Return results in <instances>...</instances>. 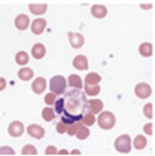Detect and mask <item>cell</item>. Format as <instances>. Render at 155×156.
I'll use <instances>...</instances> for the list:
<instances>
[{
    "label": "cell",
    "mask_w": 155,
    "mask_h": 156,
    "mask_svg": "<svg viewBox=\"0 0 155 156\" xmlns=\"http://www.w3.org/2000/svg\"><path fill=\"white\" fill-rule=\"evenodd\" d=\"M101 81V77L96 73H90L85 76V82L89 85H97Z\"/></svg>",
    "instance_id": "21"
},
{
    "label": "cell",
    "mask_w": 155,
    "mask_h": 156,
    "mask_svg": "<svg viewBox=\"0 0 155 156\" xmlns=\"http://www.w3.org/2000/svg\"><path fill=\"white\" fill-rule=\"evenodd\" d=\"M59 154H60V155H67L68 154V152L66 151V150H65V149H63V150H61V151L59 152Z\"/></svg>",
    "instance_id": "37"
},
{
    "label": "cell",
    "mask_w": 155,
    "mask_h": 156,
    "mask_svg": "<svg viewBox=\"0 0 155 156\" xmlns=\"http://www.w3.org/2000/svg\"><path fill=\"white\" fill-rule=\"evenodd\" d=\"M85 91L89 96H96L97 95L100 91V86L97 85H89V84H85Z\"/></svg>",
    "instance_id": "23"
},
{
    "label": "cell",
    "mask_w": 155,
    "mask_h": 156,
    "mask_svg": "<svg viewBox=\"0 0 155 156\" xmlns=\"http://www.w3.org/2000/svg\"><path fill=\"white\" fill-rule=\"evenodd\" d=\"M16 62L18 64V65H26L28 62H29V55H27V53L23 52V51H21L18 52L16 55Z\"/></svg>",
    "instance_id": "25"
},
{
    "label": "cell",
    "mask_w": 155,
    "mask_h": 156,
    "mask_svg": "<svg viewBox=\"0 0 155 156\" xmlns=\"http://www.w3.org/2000/svg\"><path fill=\"white\" fill-rule=\"evenodd\" d=\"M140 7L144 8L146 10L149 9V8H152V5H140Z\"/></svg>",
    "instance_id": "38"
},
{
    "label": "cell",
    "mask_w": 155,
    "mask_h": 156,
    "mask_svg": "<svg viewBox=\"0 0 155 156\" xmlns=\"http://www.w3.org/2000/svg\"><path fill=\"white\" fill-rule=\"evenodd\" d=\"M6 86V81L5 79L0 78V91H3Z\"/></svg>",
    "instance_id": "36"
},
{
    "label": "cell",
    "mask_w": 155,
    "mask_h": 156,
    "mask_svg": "<svg viewBox=\"0 0 155 156\" xmlns=\"http://www.w3.org/2000/svg\"><path fill=\"white\" fill-rule=\"evenodd\" d=\"M68 37H69V41H70L71 46L73 48H80L84 42H85V38L84 36L79 34V33H72V32H69L68 33Z\"/></svg>",
    "instance_id": "6"
},
{
    "label": "cell",
    "mask_w": 155,
    "mask_h": 156,
    "mask_svg": "<svg viewBox=\"0 0 155 156\" xmlns=\"http://www.w3.org/2000/svg\"><path fill=\"white\" fill-rule=\"evenodd\" d=\"M97 122L101 129L108 130L115 126V117L110 111H104L98 116Z\"/></svg>",
    "instance_id": "2"
},
{
    "label": "cell",
    "mask_w": 155,
    "mask_h": 156,
    "mask_svg": "<svg viewBox=\"0 0 155 156\" xmlns=\"http://www.w3.org/2000/svg\"><path fill=\"white\" fill-rule=\"evenodd\" d=\"M81 122H82V123H84L85 125L91 126L95 123L96 118L95 116H94V115H93V113L88 112V113H86L85 116H84V117L82 118Z\"/></svg>",
    "instance_id": "26"
},
{
    "label": "cell",
    "mask_w": 155,
    "mask_h": 156,
    "mask_svg": "<svg viewBox=\"0 0 155 156\" xmlns=\"http://www.w3.org/2000/svg\"><path fill=\"white\" fill-rule=\"evenodd\" d=\"M46 86H47V82H46L45 79L41 78V77H38L36 78L34 82L32 83L31 87L33 91L36 93V94H41L43 91H45Z\"/></svg>",
    "instance_id": "10"
},
{
    "label": "cell",
    "mask_w": 155,
    "mask_h": 156,
    "mask_svg": "<svg viewBox=\"0 0 155 156\" xmlns=\"http://www.w3.org/2000/svg\"><path fill=\"white\" fill-rule=\"evenodd\" d=\"M37 154V151L35 147L30 144L25 145L22 149V154L23 155H35Z\"/></svg>",
    "instance_id": "27"
},
{
    "label": "cell",
    "mask_w": 155,
    "mask_h": 156,
    "mask_svg": "<svg viewBox=\"0 0 155 156\" xmlns=\"http://www.w3.org/2000/svg\"><path fill=\"white\" fill-rule=\"evenodd\" d=\"M15 152L10 147H0V155H14Z\"/></svg>",
    "instance_id": "32"
},
{
    "label": "cell",
    "mask_w": 155,
    "mask_h": 156,
    "mask_svg": "<svg viewBox=\"0 0 155 156\" xmlns=\"http://www.w3.org/2000/svg\"><path fill=\"white\" fill-rule=\"evenodd\" d=\"M66 81L63 76L56 75L50 80V91L55 95H60L65 92Z\"/></svg>",
    "instance_id": "3"
},
{
    "label": "cell",
    "mask_w": 155,
    "mask_h": 156,
    "mask_svg": "<svg viewBox=\"0 0 155 156\" xmlns=\"http://www.w3.org/2000/svg\"><path fill=\"white\" fill-rule=\"evenodd\" d=\"M27 132L31 137H34L37 140L41 139L45 135V130L43 128L37 124H31L27 128Z\"/></svg>",
    "instance_id": "8"
},
{
    "label": "cell",
    "mask_w": 155,
    "mask_h": 156,
    "mask_svg": "<svg viewBox=\"0 0 155 156\" xmlns=\"http://www.w3.org/2000/svg\"><path fill=\"white\" fill-rule=\"evenodd\" d=\"M63 98L64 106L61 113V122L67 125L80 122L90 111L86 97L79 89L67 91Z\"/></svg>",
    "instance_id": "1"
},
{
    "label": "cell",
    "mask_w": 155,
    "mask_h": 156,
    "mask_svg": "<svg viewBox=\"0 0 155 156\" xmlns=\"http://www.w3.org/2000/svg\"><path fill=\"white\" fill-rule=\"evenodd\" d=\"M72 154L73 155V154H80L79 151H78V150H74V151L72 152Z\"/></svg>",
    "instance_id": "39"
},
{
    "label": "cell",
    "mask_w": 155,
    "mask_h": 156,
    "mask_svg": "<svg viewBox=\"0 0 155 156\" xmlns=\"http://www.w3.org/2000/svg\"><path fill=\"white\" fill-rule=\"evenodd\" d=\"M55 105L56 113H58L59 115H61L62 111H63V106H64V98H62L55 102Z\"/></svg>",
    "instance_id": "30"
},
{
    "label": "cell",
    "mask_w": 155,
    "mask_h": 156,
    "mask_svg": "<svg viewBox=\"0 0 155 156\" xmlns=\"http://www.w3.org/2000/svg\"><path fill=\"white\" fill-rule=\"evenodd\" d=\"M24 128L23 123L19 121H14L10 123L8 127V132L10 136L13 137H18L23 135Z\"/></svg>",
    "instance_id": "7"
},
{
    "label": "cell",
    "mask_w": 155,
    "mask_h": 156,
    "mask_svg": "<svg viewBox=\"0 0 155 156\" xmlns=\"http://www.w3.org/2000/svg\"><path fill=\"white\" fill-rule=\"evenodd\" d=\"M153 123H146L144 126V132L148 136H152L153 135Z\"/></svg>",
    "instance_id": "35"
},
{
    "label": "cell",
    "mask_w": 155,
    "mask_h": 156,
    "mask_svg": "<svg viewBox=\"0 0 155 156\" xmlns=\"http://www.w3.org/2000/svg\"><path fill=\"white\" fill-rule=\"evenodd\" d=\"M143 111H144L145 116H146L148 119H152V118H153V105H152L151 103H148V104H146V105L144 106Z\"/></svg>",
    "instance_id": "28"
},
{
    "label": "cell",
    "mask_w": 155,
    "mask_h": 156,
    "mask_svg": "<svg viewBox=\"0 0 155 156\" xmlns=\"http://www.w3.org/2000/svg\"><path fill=\"white\" fill-rule=\"evenodd\" d=\"M55 100H56V95L54 94L53 92H50V93H48L47 95L44 97V101L47 105H53L55 104Z\"/></svg>",
    "instance_id": "31"
},
{
    "label": "cell",
    "mask_w": 155,
    "mask_h": 156,
    "mask_svg": "<svg viewBox=\"0 0 155 156\" xmlns=\"http://www.w3.org/2000/svg\"><path fill=\"white\" fill-rule=\"evenodd\" d=\"M67 127H68L67 124H65V123L62 122H58L57 125H56V130H57V132H58L59 134H64L65 132H66Z\"/></svg>",
    "instance_id": "33"
},
{
    "label": "cell",
    "mask_w": 155,
    "mask_h": 156,
    "mask_svg": "<svg viewBox=\"0 0 155 156\" xmlns=\"http://www.w3.org/2000/svg\"><path fill=\"white\" fill-rule=\"evenodd\" d=\"M88 104H89V110L91 113L94 114L99 113L104 108L103 102L100 99H90L88 101Z\"/></svg>",
    "instance_id": "15"
},
{
    "label": "cell",
    "mask_w": 155,
    "mask_h": 156,
    "mask_svg": "<svg viewBox=\"0 0 155 156\" xmlns=\"http://www.w3.org/2000/svg\"><path fill=\"white\" fill-rule=\"evenodd\" d=\"M91 14L96 18H104L105 16L107 15V9L104 5H95L91 7Z\"/></svg>",
    "instance_id": "14"
},
{
    "label": "cell",
    "mask_w": 155,
    "mask_h": 156,
    "mask_svg": "<svg viewBox=\"0 0 155 156\" xmlns=\"http://www.w3.org/2000/svg\"><path fill=\"white\" fill-rule=\"evenodd\" d=\"M31 54L33 57L36 60H40L41 58H43L46 54V48L41 43H36L33 46Z\"/></svg>",
    "instance_id": "13"
},
{
    "label": "cell",
    "mask_w": 155,
    "mask_h": 156,
    "mask_svg": "<svg viewBox=\"0 0 155 156\" xmlns=\"http://www.w3.org/2000/svg\"><path fill=\"white\" fill-rule=\"evenodd\" d=\"M45 154L47 155H55L57 154V149L55 146H48L46 149Z\"/></svg>",
    "instance_id": "34"
},
{
    "label": "cell",
    "mask_w": 155,
    "mask_h": 156,
    "mask_svg": "<svg viewBox=\"0 0 155 156\" xmlns=\"http://www.w3.org/2000/svg\"><path fill=\"white\" fill-rule=\"evenodd\" d=\"M90 136V130L88 128H86L79 122V124L78 127V130L76 132V136L79 140H85Z\"/></svg>",
    "instance_id": "17"
},
{
    "label": "cell",
    "mask_w": 155,
    "mask_h": 156,
    "mask_svg": "<svg viewBox=\"0 0 155 156\" xmlns=\"http://www.w3.org/2000/svg\"><path fill=\"white\" fill-rule=\"evenodd\" d=\"M139 52L144 57H150L153 55V45L149 42H144L140 44Z\"/></svg>",
    "instance_id": "18"
},
{
    "label": "cell",
    "mask_w": 155,
    "mask_h": 156,
    "mask_svg": "<svg viewBox=\"0 0 155 156\" xmlns=\"http://www.w3.org/2000/svg\"><path fill=\"white\" fill-rule=\"evenodd\" d=\"M30 24V18L25 14L18 15L15 19L16 28L19 30H25Z\"/></svg>",
    "instance_id": "9"
},
{
    "label": "cell",
    "mask_w": 155,
    "mask_h": 156,
    "mask_svg": "<svg viewBox=\"0 0 155 156\" xmlns=\"http://www.w3.org/2000/svg\"><path fill=\"white\" fill-rule=\"evenodd\" d=\"M146 143H147V141H146V137L141 136V135H139V136H136L135 138V140H134V146L138 150L143 149L146 146Z\"/></svg>",
    "instance_id": "22"
},
{
    "label": "cell",
    "mask_w": 155,
    "mask_h": 156,
    "mask_svg": "<svg viewBox=\"0 0 155 156\" xmlns=\"http://www.w3.org/2000/svg\"><path fill=\"white\" fill-rule=\"evenodd\" d=\"M68 83H69V86L74 87L77 89H81L83 86L80 77L76 74H72L68 77Z\"/></svg>",
    "instance_id": "20"
},
{
    "label": "cell",
    "mask_w": 155,
    "mask_h": 156,
    "mask_svg": "<svg viewBox=\"0 0 155 156\" xmlns=\"http://www.w3.org/2000/svg\"><path fill=\"white\" fill-rule=\"evenodd\" d=\"M72 65L76 69L79 71H84L88 69V61L86 57L84 55H78L74 58L72 61Z\"/></svg>",
    "instance_id": "12"
},
{
    "label": "cell",
    "mask_w": 155,
    "mask_h": 156,
    "mask_svg": "<svg viewBox=\"0 0 155 156\" xmlns=\"http://www.w3.org/2000/svg\"><path fill=\"white\" fill-rule=\"evenodd\" d=\"M41 116L43 117V119L47 122H50L52 120H54L55 118V111L52 109V108H49V107H45L43 110H42V112H41Z\"/></svg>",
    "instance_id": "24"
},
{
    "label": "cell",
    "mask_w": 155,
    "mask_h": 156,
    "mask_svg": "<svg viewBox=\"0 0 155 156\" xmlns=\"http://www.w3.org/2000/svg\"><path fill=\"white\" fill-rule=\"evenodd\" d=\"M30 12L34 15H43L47 10L48 5L46 4H40V5H36V4H30L29 5Z\"/></svg>",
    "instance_id": "16"
},
{
    "label": "cell",
    "mask_w": 155,
    "mask_h": 156,
    "mask_svg": "<svg viewBox=\"0 0 155 156\" xmlns=\"http://www.w3.org/2000/svg\"><path fill=\"white\" fill-rule=\"evenodd\" d=\"M47 23L43 18H37L33 21L31 24V31L35 35H41L45 29Z\"/></svg>",
    "instance_id": "11"
},
{
    "label": "cell",
    "mask_w": 155,
    "mask_h": 156,
    "mask_svg": "<svg viewBox=\"0 0 155 156\" xmlns=\"http://www.w3.org/2000/svg\"><path fill=\"white\" fill-rule=\"evenodd\" d=\"M115 149L120 153L128 154L131 150V138L129 135L120 136L115 141Z\"/></svg>",
    "instance_id": "4"
},
{
    "label": "cell",
    "mask_w": 155,
    "mask_h": 156,
    "mask_svg": "<svg viewBox=\"0 0 155 156\" xmlns=\"http://www.w3.org/2000/svg\"><path fill=\"white\" fill-rule=\"evenodd\" d=\"M33 75H34V72L29 67L21 68L20 70L18 71V77L20 80L23 81L30 80V79H32Z\"/></svg>",
    "instance_id": "19"
},
{
    "label": "cell",
    "mask_w": 155,
    "mask_h": 156,
    "mask_svg": "<svg viewBox=\"0 0 155 156\" xmlns=\"http://www.w3.org/2000/svg\"><path fill=\"white\" fill-rule=\"evenodd\" d=\"M135 95L139 98L146 99V98H149V96L152 94V88L146 83H140L135 86Z\"/></svg>",
    "instance_id": "5"
},
{
    "label": "cell",
    "mask_w": 155,
    "mask_h": 156,
    "mask_svg": "<svg viewBox=\"0 0 155 156\" xmlns=\"http://www.w3.org/2000/svg\"><path fill=\"white\" fill-rule=\"evenodd\" d=\"M79 122H77V123H72V124H69L68 127H67V134L69 136H74L76 135V132L78 130V127H79Z\"/></svg>",
    "instance_id": "29"
}]
</instances>
